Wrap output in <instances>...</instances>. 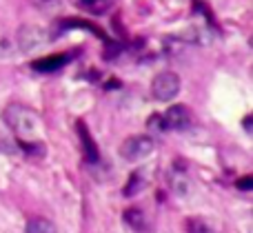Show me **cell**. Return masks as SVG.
Returning <instances> with one entry per match:
<instances>
[{"mask_svg": "<svg viewBox=\"0 0 253 233\" xmlns=\"http://www.w3.org/2000/svg\"><path fill=\"white\" fill-rule=\"evenodd\" d=\"M76 127H78L80 142H83V147H84V158H87L89 162H96L98 160V147H96V142H93V138L89 136V131H87V127H84L83 120H78Z\"/></svg>", "mask_w": 253, "mask_h": 233, "instance_id": "7", "label": "cell"}, {"mask_svg": "<svg viewBox=\"0 0 253 233\" xmlns=\"http://www.w3.org/2000/svg\"><path fill=\"white\" fill-rule=\"evenodd\" d=\"M36 7H42V9H49V7H56L60 0H31Z\"/></svg>", "mask_w": 253, "mask_h": 233, "instance_id": "14", "label": "cell"}, {"mask_svg": "<svg viewBox=\"0 0 253 233\" xmlns=\"http://www.w3.org/2000/svg\"><path fill=\"white\" fill-rule=\"evenodd\" d=\"M74 60V53H53V56H47V58H40V60H34V69L36 71H42V74H51V71H58L62 69L65 65Z\"/></svg>", "mask_w": 253, "mask_h": 233, "instance_id": "6", "label": "cell"}, {"mask_svg": "<svg viewBox=\"0 0 253 233\" xmlns=\"http://www.w3.org/2000/svg\"><path fill=\"white\" fill-rule=\"evenodd\" d=\"M171 187L178 195H187L189 191V180L182 176V173H171Z\"/></svg>", "mask_w": 253, "mask_h": 233, "instance_id": "10", "label": "cell"}, {"mask_svg": "<svg viewBox=\"0 0 253 233\" xmlns=\"http://www.w3.org/2000/svg\"><path fill=\"white\" fill-rule=\"evenodd\" d=\"M180 76L173 71H160L151 80V96L158 102H171L180 93Z\"/></svg>", "mask_w": 253, "mask_h": 233, "instance_id": "2", "label": "cell"}, {"mask_svg": "<svg viewBox=\"0 0 253 233\" xmlns=\"http://www.w3.org/2000/svg\"><path fill=\"white\" fill-rule=\"evenodd\" d=\"M153 149H156V142L151 136H129L120 145V155L126 162H138V160L149 158Z\"/></svg>", "mask_w": 253, "mask_h": 233, "instance_id": "3", "label": "cell"}, {"mask_svg": "<svg viewBox=\"0 0 253 233\" xmlns=\"http://www.w3.org/2000/svg\"><path fill=\"white\" fill-rule=\"evenodd\" d=\"M236 185H238V189H242V191H249L251 187H253V180H251V178H242V180H238Z\"/></svg>", "mask_w": 253, "mask_h": 233, "instance_id": "15", "label": "cell"}, {"mask_svg": "<svg viewBox=\"0 0 253 233\" xmlns=\"http://www.w3.org/2000/svg\"><path fill=\"white\" fill-rule=\"evenodd\" d=\"M18 47L22 51H34V49H40L49 42V34L47 29L42 27H36V25H25L18 29Z\"/></svg>", "mask_w": 253, "mask_h": 233, "instance_id": "4", "label": "cell"}, {"mask_svg": "<svg viewBox=\"0 0 253 233\" xmlns=\"http://www.w3.org/2000/svg\"><path fill=\"white\" fill-rule=\"evenodd\" d=\"M187 231L189 233H215L205 220H198V218H193V220L187 222Z\"/></svg>", "mask_w": 253, "mask_h": 233, "instance_id": "12", "label": "cell"}, {"mask_svg": "<svg viewBox=\"0 0 253 233\" xmlns=\"http://www.w3.org/2000/svg\"><path fill=\"white\" fill-rule=\"evenodd\" d=\"M80 4L89 13H105L111 7V0H80Z\"/></svg>", "mask_w": 253, "mask_h": 233, "instance_id": "9", "label": "cell"}, {"mask_svg": "<svg viewBox=\"0 0 253 233\" xmlns=\"http://www.w3.org/2000/svg\"><path fill=\"white\" fill-rule=\"evenodd\" d=\"M140 189H142V178H140V173H133V178L125 187V195H135Z\"/></svg>", "mask_w": 253, "mask_h": 233, "instance_id": "13", "label": "cell"}, {"mask_svg": "<svg viewBox=\"0 0 253 233\" xmlns=\"http://www.w3.org/2000/svg\"><path fill=\"white\" fill-rule=\"evenodd\" d=\"M25 233H58L56 225L47 218H34V220L27 222Z\"/></svg>", "mask_w": 253, "mask_h": 233, "instance_id": "8", "label": "cell"}, {"mask_svg": "<svg viewBox=\"0 0 253 233\" xmlns=\"http://www.w3.org/2000/svg\"><path fill=\"white\" fill-rule=\"evenodd\" d=\"M2 118L7 127L13 131V136L22 142L25 149H36L42 140V120L31 107H25L20 102H11L4 107Z\"/></svg>", "mask_w": 253, "mask_h": 233, "instance_id": "1", "label": "cell"}, {"mask_svg": "<svg viewBox=\"0 0 253 233\" xmlns=\"http://www.w3.org/2000/svg\"><path fill=\"white\" fill-rule=\"evenodd\" d=\"M191 122V114H189L187 107L182 105H173L167 109V114L162 116V129H171V131H180V129H187Z\"/></svg>", "mask_w": 253, "mask_h": 233, "instance_id": "5", "label": "cell"}, {"mask_svg": "<svg viewBox=\"0 0 253 233\" xmlns=\"http://www.w3.org/2000/svg\"><path fill=\"white\" fill-rule=\"evenodd\" d=\"M125 220L129 222V227H133V229H138V231L144 229V216L138 209H129V211L125 213Z\"/></svg>", "mask_w": 253, "mask_h": 233, "instance_id": "11", "label": "cell"}]
</instances>
